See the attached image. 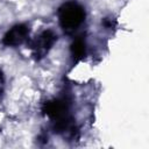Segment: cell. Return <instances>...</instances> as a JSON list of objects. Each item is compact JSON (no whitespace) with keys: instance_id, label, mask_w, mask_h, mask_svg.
<instances>
[{"instance_id":"cell-7","label":"cell","mask_w":149,"mask_h":149,"mask_svg":"<svg viewBox=\"0 0 149 149\" xmlns=\"http://www.w3.org/2000/svg\"><path fill=\"white\" fill-rule=\"evenodd\" d=\"M3 87H5V76H3L2 70H0V95L3 92Z\"/></svg>"},{"instance_id":"cell-6","label":"cell","mask_w":149,"mask_h":149,"mask_svg":"<svg viewBox=\"0 0 149 149\" xmlns=\"http://www.w3.org/2000/svg\"><path fill=\"white\" fill-rule=\"evenodd\" d=\"M102 24L106 27V28H112L114 24H115V21L114 20H111L109 17H105L102 20Z\"/></svg>"},{"instance_id":"cell-5","label":"cell","mask_w":149,"mask_h":149,"mask_svg":"<svg viewBox=\"0 0 149 149\" xmlns=\"http://www.w3.org/2000/svg\"><path fill=\"white\" fill-rule=\"evenodd\" d=\"M70 51H71V57H72L73 63L80 62L85 57V55H86V43H85V40L83 37L74 38L73 42L71 43Z\"/></svg>"},{"instance_id":"cell-4","label":"cell","mask_w":149,"mask_h":149,"mask_svg":"<svg viewBox=\"0 0 149 149\" xmlns=\"http://www.w3.org/2000/svg\"><path fill=\"white\" fill-rule=\"evenodd\" d=\"M29 37V27L26 23L13 26L2 37V44L6 47L15 48L24 43Z\"/></svg>"},{"instance_id":"cell-2","label":"cell","mask_w":149,"mask_h":149,"mask_svg":"<svg viewBox=\"0 0 149 149\" xmlns=\"http://www.w3.org/2000/svg\"><path fill=\"white\" fill-rule=\"evenodd\" d=\"M57 16L64 33L72 34L84 23L86 13L80 3L71 0L59 6L57 10Z\"/></svg>"},{"instance_id":"cell-1","label":"cell","mask_w":149,"mask_h":149,"mask_svg":"<svg viewBox=\"0 0 149 149\" xmlns=\"http://www.w3.org/2000/svg\"><path fill=\"white\" fill-rule=\"evenodd\" d=\"M42 112L52 121L56 133L74 134V121L70 114V102L66 98H55L45 101Z\"/></svg>"},{"instance_id":"cell-3","label":"cell","mask_w":149,"mask_h":149,"mask_svg":"<svg viewBox=\"0 0 149 149\" xmlns=\"http://www.w3.org/2000/svg\"><path fill=\"white\" fill-rule=\"evenodd\" d=\"M56 41L57 35L51 29L43 30L35 38H33L29 43V48L31 50V56L34 57V59L41 61L42 58H44Z\"/></svg>"}]
</instances>
